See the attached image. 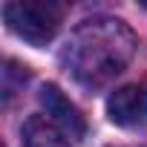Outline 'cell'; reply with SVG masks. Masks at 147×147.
Wrapping results in <instances>:
<instances>
[{
	"mask_svg": "<svg viewBox=\"0 0 147 147\" xmlns=\"http://www.w3.org/2000/svg\"><path fill=\"white\" fill-rule=\"evenodd\" d=\"M136 52L133 29L118 18L84 20L61 49V63L66 72L87 90L110 84L127 69Z\"/></svg>",
	"mask_w": 147,
	"mask_h": 147,
	"instance_id": "6da1fadb",
	"label": "cell"
},
{
	"mask_svg": "<svg viewBox=\"0 0 147 147\" xmlns=\"http://www.w3.org/2000/svg\"><path fill=\"white\" fill-rule=\"evenodd\" d=\"M63 12L66 6L55 3V0H12L3 6V20L26 43L46 46L58 35L63 23Z\"/></svg>",
	"mask_w": 147,
	"mask_h": 147,
	"instance_id": "7a4b0ae2",
	"label": "cell"
},
{
	"mask_svg": "<svg viewBox=\"0 0 147 147\" xmlns=\"http://www.w3.org/2000/svg\"><path fill=\"white\" fill-rule=\"evenodd\" d=\"M107 115L118 127H138L147 121V84L118 87L107 98Z\"/></svg>",
	"mask_w": 147,
	"mask_h": 147,
	"instance_id": "3957f363",
	"label": "cell"
},
{
	"mask_svg": "<svg viewBox=\"0 0 147 147\" xmlns=\"http://www.w3.org/2000/svg\"><path fill=\"white\" fill-rule=\"evenodd\" d=\"M40 104L46 107L49 121H52L63 136H69V138H84V133H87V121H84L81 110L72 104V101H69L55 84H46V87L40 90Z\"/></svg>",
	"mask_w": 147,
	"mask_h": 147,
	"instance_id": "277c9868",
	"label": "cell"
},
{
	"mask_svg": "<svg viewBox=\"0 0 147 147\" xmlns=\"http://www.w3.org/2000/svg\"><path fill=\"white\" fill-rule=\"evenodd\" d=\"M23 147H69V141L49 118L32 115L23 124Z\"/></svg>",
	"mask_w": 147,
	"mask_h": 147,
	"instance_id": "5b68a950",
	"label": "cell"
},
{
	"mask_svg": "<svg viewBox=\"0 0 147 147\" xmlns=\"http://www.w3.org/2000/svg\"><path fill=\"white\" fill-rule=\"evenodd\" d=\"M3 95H6V101L18 92V90H23V84L29 81V69L23 66V63H18L15 58H6V63H3Z\"/></svg>",
	"mask_w": 147,
	"mask_h": 147,
	"instance_id": "8992f818",
	"label": "cell"
},
{
	"mask_svg": "<svg viewBox=\"0 0 147 147\" xmlns=\"http://www.w3.org/2000/svg\"><path fill=\"white\" fill-rule=\"evenodd\" d=\"M141 6H144V9H147V0H141Z\"/></svg>",
	"mask_w": 147,
	"mask_h": 147,
	"instance_id": "52a82bcc",
	"label": "cell"
}]
</instances>
